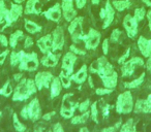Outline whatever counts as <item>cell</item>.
Masks as SVG:
<instances>
[{
  "instance_id": "cell-1",
  "label": "cell",
  "mask_w": 151,
  "mask_h": 132,
  "mask_svg": "<svg viewBox=\"0 0 151 132\" xmlns=\"http://www.w3.org/2000/svg\"><path fill=\"white\" fill-rule=\"evenodd\" d=\"M37 91L34 80L23 78L14 89L12 99L14 101H26L31 98Z\"/></svg>"
},
{
  "instance_id": "cell-2",
  "label": "cell",
  "mask_w": 151,
  "mask_h": 132,
  "mask_svg": "<svg viewBox=\"0 0 151 132\" xmlns=\"http://www.w3.org/2000/svg\"><path fill=\"white\" fill-rule=\"evenodd\" d=\"M88 71L92 74H97L101 80L106 76H112L115 72V69H114L113 65L107 60L106 56H103L91 63L88 68Z\"/></svg>"
},
{
  "instance_id": "cell-3",
  "label": "cell",
  "mask_w": 151,
  "mask_h": 132,
  "mask_svg": "<svg viewBox=\"0 0 151 132\" xmlns=\"http://www.w3.org/2000/svg\"><path fill=\"white\" fill-rule=\"evenodd\" d=\"M134 101L132 91H124V92L120 93L116 99V113L119 115H128L132 111H134Z\"/></svg>"
},
{
  "instance_id": "cell-4",
  "label": "cell",
  "mask_w": 151,
  "mask_h": 132,
  "mask_svg": "<svg viewBox=\"0 0 151 132\" xmlns=\"http://www.w3.org/2000/svg\"><path fill=\"white\" fill-rule=\"evenodd\" d=\"M20 116L24 120H30L32 122H37L42 119V106L37 98H33L21 109Z\"/></svg>"
},
{
  "instance_id": "cell-5",
  "label": "cell",
  "mask_w": 151,
  "mask_h": 132,
  "mask_svg": "<svg viewBox=\"0 0 151 132\" xmlns=\"http://www.w3.org/2000/svg\"><path fill=\"white\" fill-rule=\"evenodd\" d=\"M38 66H40V60H38V56L35 52L26 53L23 50L21 51V59H20L19 65H18V67L21 71H35L37 70Z\"/></svg>"
},
{
  "instance_id": "cell-6",
  "label": "cell",
  "mask_w": 151,
  "mask_h": 132,
  "mask_svg": "<svg viewBox=\"0 0 151 132\" xmlns=\"http://www.w3.org/2000/svg\"><path fill=\"white\" fill-rule=\"evenodd\" d=\"M145 62L143 58L141 57H134L130 58L129 60H126L124 63L121 64V73L123 78H128L132 76L134 73V70L137 67H141L144 66Z\"/></svg>"
},
{
  "instance_id": "cell-7",
  "label": "cell",
  "mask_w": 151,
  "mask_h": 132,
  "mask_svg": "<svg viewBox=\"0 0 151 132\" xmlns=\"http://www.w3.org/2000/svg\"><path fill=\"white\" fill-rule=\"evenodd\" d=\"M83 21H84L83 17H76L70 21V24L67 28L71 39L75 44H78L83 36Z\"/></svg>"
},
{
  "instance_id": "cell-8",
  "label": "cell",
  "mask_w": 151,
  "mask_h": 132,
  "mask_svg": "<svg viewBox=\"0 0 151 132\" xmlns=\"http://www.w3.org/2000/svg\"><path fill=\"white\" fill-rule=\"evenodd\" d=\"M101 33H99L97 30L90 28L87 34H83L81 40L84 41L85 49L86 50H95L97 46H99V42H101Z\"/></svg>"
},
{
  "instance_id": "cell-9",
  "label": "cell",
  "mask_w": 151,
  "mask_h": 132,
  "mask_svg": "<svg viewBox=\"0 0 151 132\" xmlns=\"http://www.w3.org/2000/svg\"><path fill=\"white\" fill-rule=\"evenodd\" d=\"M77 55L73 54V52H67L66 54L63 56L62 58V64H61V71L65 73L66 76H70L73 73V69H75V63L77 62Z\"/></svg>"
},
{
  "instance_id": "cell-10",
  "label": "cell",
  "mask_w": 151,
  "mask_h": 132,
  "mask_svg": "<svg viewBox=\"0 0 151 132\" xmlns=\"http://www.w3.org/2000/svg\"><path fill=\"white\" fill-rule=\"evenodd\" d=\"M99 17H101V19L104 20V25H103L104 29H107L113 23L114 18H115V9L113 7V5H112V3L110 2L109 0L106 2L105 7L101 9Z\"/></svg>"
},
{
  "instance_id": "cell-11",
  "label": "cell",
  "mask_w": 151,
  "mask_h": 132,
  "mask_svg": "<svg viewBox=\"0 0 151 132\" xmlns=\"http://www.w3.org/2000/svg\"><path fill=\"white\" fill-rule=\"evenodd\" d=\"M53 76L52 72L50 71H40L34 76V83L36 85V88L38 91H42V89H49L50 88L51 82H52Z\"/></svg>"
},
{
  "instance_id": "cell-12",
  "label": "cell",
  "mask_w": 151,
  "mask_h": 132,
  "mask_svg": "<svg viewBox=\"0 0 151 132\" xmlns=\"http://www.w3.org/2000/svg\"><path fill=\"white\" fill-rule=\"evenodd\" d=\"M52 40H53V46H52V52H57V51H61L64 46L65 39H64V32H63V28L61 26H57L52 32Z\"/></svg>"
},
{
  "instance_id": "cell-13",
  "label": "cell",
  "mask_w": 151,
  "mask_h": 132,
  "mask_svg": "<svg viewBox=\"0 0 151 132\" xmlns=\"http://www.w3.org/2000/svg\"><path fill=\"white\" fill-rule=\"evenodd\" d=\"M138 23L136 18L132 15H126L123 19V27L126 30V33L129 38H134L138 34Z\"/></svg>"
},
{
  "instance_id": "cell-14",
  "label": "cell",
  "mask_w": 151,
  "mask_h": 132,
  "mask_svg": "<svg viewBox=\"0 0 151 132\" xmlns=\"http://www.w3.org/2000/svg\"><path fill=\"white\" fill-rule=\"evenodd\" d=\"M61 11H62L64 19L68 22L73 20L77 16V11L73 9V0H62Z\"/></svg>"
},
{
  "instance_id": "cell-15",
  "label": "cell",
  "mask_w": 151,
  "mask_h": 132,
  "mask_svg": "<svg viewBox=\"0 0 151 132\" xmlns=\"http://www.w3.org/2000/svg\"><path fill=\"white\" fill-rule=\"evenodd\" d=\"M134 113H151V98L138 99L134 105Z\"/></svg>"
},
{
  "instance_id": "cell-16",
  "label": "cell",
  "mask_w": 151,
  "mask_h": 132,
  "mask_svg": "<svg viewBox=\"0 0 151 132\" xmlns=\"http://www.w3.org/2000/svg\"><path fill=\"white\" fill-rule=\"evenodd\" d=\"M42 15L46 17L47 20L52 22H59L61 19V5L59 3H55L52 7L48 9V11H44Z\"/></svg>"
},
{
  "instance_id": "cell-17",
  "label": "cell",
  "mask_w": 151,
  "mask_h": 132,
  "mask_svg": "<svg viewBox=\"0 0 151 132\" xmlns=\"http://www.w3.org/2000/svg\"><path fill=\"white\" fill-rule=\"evenodd\" d=\"M88 67H87V65H82L81 68L78 70L77 72H73V74L70 76L71 78V81L73 83L78 85H81V84H84L87 80H88Z\"/></svg>"
},
{
  "instance_id": "cell-18",
  "label": "cell",
  "mask_w": 151,
  "mask_h": 132,
  "mask_svg": "<svg viewBox=\"0 0 151 132\" xmlns=\"http://www.w3.org/2000/svg\"><path fill=\"white\" fill-rule=\"evenodd\" d=\"M137 44H138L139 51L142 54V56L145 58H148L151 55V38L148 39L144 36H140L138 38Z\"/></svg>"
},
{
  "instance_id": "cell-19",
  "label": "cell",
  "mask_w": 151,
  "mask_h": 132,
  "mask_svg": "<svg viewBox=\"0 0 151 132\" xmlns=\"http://www.w3.org/2000/svg\"><path fill=\"white\" fill-rule=\"evenodd\" d=\"M38 49L40 50V52L42 54H47L50 51H52V46H53V40H52V34H47V35L40 37V39L36 41Z\"/></svg>"
},
{
  "instance_id": "cell-20",
  "label": "cell",
  "mask_w": 151,
  "mask_h": 132,
  "mask_svg": "<svg viewBox=\"0 0 151 132\" xmlns=\"http://www.w3.org/2000/svg\"><path fill=\"white\" fill-rule=\"evenodd\" d=\"M59 58H60V55L54 54V53L50 51L49 53L45 54V56L40 60V63H42V66H45V67H55L58 64Z\"/></svg>"
},
{
  "instance_id": "cell-21",
  "label": "cell",
  "mask_w": 151,
  "mask_h": 132,
  "mask_svg": "<svg viewBox=\"0 0 151 132\" xmlns=\"http://www.w3.org/2000/svg\"><path fill=\"white\" fill-rule=\"evenodd\" d=\"M50 98L55 99L61 94V91H62L63 87L61 85V82L59 80V76H54L51 82L50 85Z\"/></svg>"
},
{
  "instance_id": "cell-22",
  "label": "cell",
  "mask_w": 151,
  "mask_h": 132,
  "mask_svg": "<svg viewBox=\"0 0 151 132\" xmlns=\"http://www.w3.org/2000/svg\"><path fill=\"white\" fill-rule=\"evenodd\" d=\"M23 14V6L18 3H12L11 9H9V21L13 24L14 22L18 21L20 17Z\"/></svg>"
},
{
  "instance_id": "cell-23",
  "label": "cell",
  "mask_w": 151,
  "mask_h": 132,
  "mask_svg": "<svg viewBox=\"0 0 151 132\" xmlns=\"http://www.w3.org/2000/svg\"><path fill=\"white\" fill-rule=\"evenodd\" d=\"M40 0H28L26 3L25 14L26 15H40Z\"/></svg>"
},
{
  "instance_id": "cell-24",
  "label": "cell",
  "mask_w": 151,
  "mask_h": 132,
  "mask_svg": "<svg viewBox=\"0 0 151 132\" xmlns=\"http://www.w3.org/2000/svg\"><path fill=\"white\" fill-rule=\"evenodd\" d=\"M3 22L6 23L5 27L12 26V23L9 21V11L6 9L4 0H0V24H2Z\"/></svg>"
},
{
  "instance_id": "cell-25",
  "label": "cell",
  "mask_w": 151,
  "mask_h": 132,
  "mask_svg": "<svg viewBox=\"0 0 151 132\" xmlns=\"http://www.w3.org/2000/svg\"><path fill=\"white\" fill-rule=\"evenodd\" d=\"M103 81V85L104 87L106 88H109V89H115L117 87V84H118V74L117 72H114L112 76H106V78H101Z\"/></svg>"
},
{
  "instance_id": "cell-26",
  "label": "cell",
  "mask_w": 151,
  "mask_h": 132,
  "mask_svg": "<svg viewBox=\"0 0 151 132\" xmlns=\"http://www.w3.org/2000/svg\"><path fill=\"white\" fill-rule=\"evenodd\" d=\"M144 81H145V73H142L139 78H134V80L130 81V82H125L123 84V87L125 89H127V90H134V89H137L140 86H142Z\"/></svg>"
},
{
  "instance_id": "cell-27",
  "label": "cell",
  "mask_w": 151,
  "mask_h": 132,
  "mask_svg": "<svg viewBox=\"0 0 151 132\" xmlns=\"http://www.w3.org/2000/svg\"><path fill=\"white\" fill-rule=\"evenodd\" d=\"M90 118V111H85V113H81L80 115H76L73 116L70 119V123L73 125H82L85 124L88 119Z\"/></svg>"
},
{
  "instance_id": "cell-28",
  "label": "cell",
  "mask_w": 151,
  "mask_h": 132,
  "mask_svg": "<svg viewBox=\"0 0 151 132\" xmlns=\"http://www.w3.org/2000/svg\"><path fill=\"white\" fill-rule=\"evenodd\" d=\"M24 27H25L26 31L30 34H36L38 32H40L42 30V27L40 25H38L37 23L33 21H30V20H25V24H24Z\"/></svg>"
},
{
  "instance_id": "cell-29",
  "label": "cell",
  "mask_w": 151,
  "mask_h": 132,
  "mask_svg": "<svg viewBox=\"0 0 151 132\" xmlns=\"http://www.w3.org/2000/svg\"><path fill=\"white\" fill-rule=\"evenodd\" d=\"M120 132H139L137 130V126L134 123V118H129L127 121H125L119 128Z\"/></svg>"
},
{
  "instance_id": "cell-30",
  "label": "cell",
  "mask_w": 151,
  "mask_h": 132,
  "mask_svg": "<svg viewBox=\"0 0 151 132\" xmlns=\"http://www.w3.org/2000/svg\"><path fill=\"white\" fill-rule=\"evenodd\" d=\"M112 5L118 11H123L132 6V1L130 0H114Z\"/></svg>"
},
{
  "instance_id": "cell-31",
  "label": "cell",
  "mask_w": 151,
  "mask_h": 132,
  "mask_svg": "<svg viewBox=\"0 0 151 132\" xmlns=\"http://www.w3.org/2000/svg\"><path fill=\"white\" fill-rule=\"evenodd\" d=\"M14 87H13V84H12V81L11 80H7L5 82V84L3 85L1 88H0V95L3 97H11L14 93Z\"/></svg>"
},
{
  "instance_id": "cell-32",
  "label": "cell",
  "mask_w": 151,
  "mask_h": 132,
  "mask_svg": "<svg viewBox=\"0 0 151 132\" xmlns=\"http://www.w3.org/2000/svg\"><path fill=\"white\" fill-rule=\"evenodd\" d=\"M89 111H90V119L92 120L95 124H99V101H94V102L91 103Z\"/></svg>"
},
{
  "instance_id": "cell-33",
  "label": "cell",
  "mask_w": 151,
  "mask_h": 132,
  "mask_svg": "<svg viewBox=\"0 0 151 132\" xmlns=\"http://www.w3.org/2000/svg\"><path fill=\"white\" fill-rule=\"evenodd\" d=\"M23 31L22 30H17V31H15L14 33L11 34V36H9V46H11L12 49H15L16 46H17L18 42H19L20 38L23 37Z\"/></svg>"
},
{
  "instance_id": "cell-34",
  "label": "cell",
  "mask_w": 151,
  "mask_h": 132,
  "mask_svg": "<svg viewBox=\"0 0 151 132\" xmlns=\"http://www.w3.org/2000/svg\"><path fill=\"white\" fill-rule=\"evenodd\" d=\"M13 125L17 132H26V130H27L26 125H24V124L22 123L17 113H14L13 115Z\"/></svg>"
},
{
  "instance_id": "cell-35",
  "label": "cell",
  "mask_w": 151,
  "mask_h": 132,
  "mask_svg": "<svg viewBox=\"0 0 151 132\" xmlns=\"http://www.w3.org/2000/svg\"><path fill=\"white\" fill-rule=\"evenodd\" d=\"M59 80H60L61 85H62V87H63L64 89L70 88L71 83H73V81H71V78H70V76H66V74L63 73V72L61 71V72H60V74H59Z\"/></svg>"
},
{
  "instance_id": "cell-36",
  "label": "cell",
  "mask_w": 151,
  "mask_h": 132,
  "mask_svg": "<svg viewBox=\"0 0 151 132\" xmlns=\"http://www.w3.org/2000/svg\"><path fill=\"white\" fill-rule=\"evenodd\" d=\"M20 59H21V51L20 52H12L11 55H9V63L13 67L15 66H18L20 62Z\"/></svg>"
},
{
  "instance_id": "cell-37",
  "label": "cell",
  "mask_w": 151,
  "mask_h": 132,
  "mask_svg": "<svg viewBox=\"0 0 151 132\" xmlns=\"http://www.w3.org/2000/svg\"><path fill=\"white\" fill-rule=\"evenodd\" d=\"M90 105H91L90 99H85L84 101H82L81 103H79L78 111H80V113H85V111H88L89 108H90Z\"/></svg>"
},
{
  "instance_id": "cell-38",
  "label": "cell",
  "mask_w": 151,
  "mask_h": 132,
  "mask_svg": "<svg viewBox=\"0 0 151 132\" xmlns=\"http://www.w3.org/2000/svg\"><path fill=\"white\" fill-rule=\"evenodd\" d=\"M134 17L136 18V20L138 22L143 21V20H144V18L146 17V11H145L144 7H141V9H134Z\"/></svg>"
},
{
  "instance_id": "cell-39",
  "label": "cell",
  "mask_w": 151,
  "mask_h": 132,
  "mask_svg": "<svg viewBox=\"0 0 151 132\" xmlns=\"http://www.w3.org/2000/svg\"><path fill=\"white\" fill-rule=\"evenodd\" d=\"M113 89H109V88H97L95 89V94L99 95V96H106V95H110L113 93Z\"/></svg>"
},
{
  "instance_id": "cell-40",
  "label": "cell",
  "mask_w": 151,
  "mask_h": 132,
  "mask_svg": "<svg viewBox=\"0 0 151 132\" xmlns=\"http://www.w3.org/2000/svg\"><path fill=\"white\" fill-rule=\"evenodd\" d=\"M122 32L120 31L119 29H114L111 33V36H110V41L112 42H118L119 41V38L121 36Z\"/></svg>"
},
{
  "instance_id": "cell-41",
  "label": "cell",
  "mask_w": 151,
  "mask_h": 132,
  "mask_svg": "<svg viewBox=\"0 0 151 132\" xmlns=\"http://www.w3.org/2000/svg\"><path fill=\"white\" fill-rule=\"evenodd\" d=\"M129 55H130V48H127V49H126V51H125V53H124V54L122 55L119 59H118V64L121 65L122 63L125 62V61L129 58Z\"/></svg>"
},
{
  "instance_id": "cell-42",
  "label": "cell",
  "mask_w": 151,
  "mask_h": 132,
  "mask_svg": "<svg viewBox=\"0 0 151 132\" xmlns=\"http://www.w3.org/2000/svg\"><path fill=\"white\" fill-rule=\"evenodd\" d=\"M69 50H70V52H73V54L76 55H80V56H84L85 54H86V52H85L84 50H81V49L77 48L76 46H69Z\"/></svg>"
},
{
  "instance_id": "cell-43",
  "label": "cell",
  "mask_w": 151,
  "mask_h": 132,
  "mask_svg": "<svg viewBox=\"0 0 151 132\" xmlns=\"http://www.w3.org/2000/svg\"><path fill=\"white\" fill-rule=\"evenodd\" d=\"M110 109H111V106H110L109 104H104L103 106H101V113H103L104 118H108L110 115Z\"/></svg>"
},
{
  "instance_id": "cell-44",
  "label": "cell",
  "mask_w": 151,
  "mask_h": 132,
  "mask_svg": "<svg viewBox=\"0 0 151 132\" xmlns=\"http://www.w3.org/2000/svg\"><path fill=\"white\" fill-rule=\"evenodd\" d=\"M52 132H65V131H64V128H63L62 124L61 123H55L54 125H53Z\"/></svg>"
},
{
  "instance_id": "cell-45",
  "label": "cell",
  "mask_w": 151,
  "mask_h": 132,
  "mask_svg": "<svg viewBox=\"0 0 151 132\" xmlns=\"http://www.w3.org/2000/svg\"><path fill=\"white\" fill-rule=\"evenodd\" d=\"M9 54V50H5V51H3V52L0 53V65H2L3 63L5 62Z\"/></svg>"
},
{
  "instance_id": "cell-46",
  "label": "cell",
  "mask_w": 151,
  "mask_h": 132,
  "mask_svg": "<svg viewBox=\"0 0 151 132\" xmlns=\"http://www.w3.org/2000/svg\"><path fill=\"white\" fill-rule=\"evenodd\" d=\"M33 44H34L33 39H32L30 36H26V37H25V41H24V48H25V49L31 48V46H33Z\"/></svg>"
},
{
  "instance_id": "cell-47",
  "label": "cell",
  "mask_w": 151,
  "mask_h": 132,
  "mask_svg": "<svg viewBox=\"0 0 151 132\" xmlns=\"http://www.w3.org/2000/svg\"><path fill=\"white\" fill-rule=\"evenodd\" d=\"M101 48H103L104 55H105V56H106V55H108V53H109V39H108V38H106V39L103 41Z\"/></svg>"
},
{
  "instance_id": "cell-48",
  "label": "cell",
  "mask_w": 151,
  "mask_h": 132,
  "mask_svg": "<svg viewBox=\"0 0 151 132\" xmlns=\"http://www.w3.org/2000/svg\"><path fill=\"white\" fill-rule=\"evenodd\" d=\"M55 115H56V111H50V113H45V115H42V119L44 120V121H50Z\"/></svg>"
},
{
  "instance_id": "cell-49",
  "label": "cell",
  "mask_w": 151,
  "mask_h": 132,
  "mask_svg": "<svg viewBox=\"0 0 151 132\" xmlns=\"http://www.w3.org/2000/svg\"><path fill=\"white\" fill-rule=\"evenodd\" d=\"M0 44L3 46H9V39H7L4 34H0Z\"/></svg>"
},
{
  "instance_id": "cell-50",
  "label": "cell",
  "mask_w": 151,
  "mask_h": 132,
  "mask_svg": "<svg viewBox=\"0 0 151 132\" xmlns=\"http://www.w3.org/2000/svg\"><path fill=\"white\" fill-rule=\"evenodd\" d=\"M117 130L118 129L115 127V125H114V126H108V127L103 128V129L101 130V132H116Z\"/></svg>"
},
{
  "instance_id": "cell-51",
  "label": "cell",
  "mask_w": 151,
  "mask_h": 132,
  "mask_svg": "<svg viewBox=\"0 0 151 132\" xmlns=\"http://www.w3.org/2000/svg\"><path fill=\"white\" fill-rule=\"evenodd\" d=\"M86 2H87V0H76V5H77L78 9H82L83 7L86 5Z\"/></svg>"
},
{
  "instance_id": "cell-52",
  "label": "cell",
  "mask_w": 151,
  "mask_h": 132,
  "mask_svg": "<svg viewBox=\"0 0 151 132\" xmlns=\"http://www.w3.org/2000/svg\"><path fill=\"white\" fill-rule=\"evenodd\" d=\"M23 78H24L23 73H16V74H14V81H15L16 83H19Z\"/></svg>"
},
{
  "instance_id": "cell-53",
  "label": "cell",
  "mask_w": 151,
  "mask_h": 132,
  "mask_svg": "<svg viewBox=\"0 0 151 132\" xmlns=\"http://www.w3.org/2000/svg\"><path fill=\"white\" fill-rule=\"evenodd\" d=\"M146 17L148 19V24H149V29L151 30V9H149L148 11L146 13Z\"/></svg>"
},
{
  "instance_id": "cell-54",
  "label": "cell",
  "mask_w": 151,
  "mask_h": 132,
  "mask_svg": "<svg viewBox=\"0 0 151 132\" xmlns=\"http://www.w3.org/2000/svg\"><path fill=\"white\" fill-rule=\"evenodd\" d=\"M145 65H146V69L147 70H150L151 69V55L148 57V59H147L146 63H145Z\"/></svg>"
},
{
  "instance_id": "cell-55",
  "label": "cell",
  "mask_w": 151,
  "mask_h": 132,
  "mask_svg": "<svg viewBox=\"0 0 151 132\" xmlns=\"http://www.w3.org/2000/svg\"><path fill=\"white\" fill-rule=\"evenodd\" d=\"M33 132H44V127L42 125H36V127L33 129Z\"/></svg>"
},
{
  "instance_id": "cell-56",
  "label": "cell",
  "mask_w": 151,
  "mask_h": 132,
  "mask_svg": "<svg viewBox=\"0 0 151 132\" xmlns=\"http://www.w3.org/2000/svg\"><path fill=\"white\" fill-rule=\"evenodd\" d=\"M88 82H89V87L90 88H94V85H93V82H92V78L91 76H88Z\"/></svg>"
},
{
  "instance_id": "cell-57",
  "label": "cell",
  "mask_w": 151,
  "mask_h": 132,
  "mask_svg": "<svg viewBox=\"0 0 151 132\" xmlns=\"http://www.w3.org/2000/svg\"><path fill=\"white\" fill-rule=\"evenodd\" d=\"M79 132H90V131H89L88 128L85 127V126H84V127H81V128H80V130H79Z\"/></svg>"
},
{
  "instance_id": "cell-58",
  "label": "cell",
  "mask_w": 151,
  "mask_h": 132,
  "mask_svg": "<svg viewBox=\"0 0 151 132\" xmlns=\"http://www.w3.org/2000/svg\"><path fill=\"white\" fill-rule=\"evenodd\" d=\"M143 2H144L147 6L151 7V0H143Z\"/></svg>"
},
{
  "instance_id": "cell-59",
  "label": "cell",
  "mask_w": 151,
  "mask_h": 132,
  "mask_svg": "<svg viewBox=\"0 0 151 132\" xmlns=\"http://www.w3.org/2000/svg\"><path fill=\"white\" fill-rule=\"evenodd\" d=\"M99 2H101V0H91V3L94 5H97L99 4Z\"/></svg>"
},
{
  "instance_id": "cell-60",
  "label": "cell",
  "mask_w": 151,
  "mask_h": 132,
  "mask_svg": "<svg viewBox=\"0 0 151 132\" xmlns=\"http://www.w3.org/2000/svg\"><path fill=\"white\" fill-rule=\"evenodd\" d=\"M15 1V3H18V4H21L22 2H23L24 0H14Z\"/></svg>"
},
{
  "instance_id": "cell-61",
  "label": "cell",
  "mask_w": 151,
  "mask_h": 132,
  "mask_svg": "<svg viewBox=\"0 0 151 132\" xmlns=\"http://www.w3.org/2000/svg\"><path fill=\"white\" fill-rule=\"evenodd\" d=\"M1 116H2V111H0V118H1Z\"/></svg>"
},
{
  "instance_id": "cell-62",
  "label": "cell",
  "mask_w": 151,
  "mask_h": 132,
  "mask_svg": "<svg viewBox=\"0 0 151 132\" xmlns=\"http://www.w3.org/2000/svg\"><path fill=\"white\" fill-rule=\"evenodd\" d=\"M148 97H149V98H151V93H150V94L148 95Z\"/></svg>"
},
{
  "instance_id": "cell-63",
  "label": "cell",
  "mask_w": 151,
  "mask_h": 132,
  "mask_svg": "<svg viewBox=\"0 0 151 132\" xmlns=\"http://www.w3.org/2000/svg\"><path fill=\"white\" fill-rule=\"evenodd\" d=\"M48 132H52V130H50V131H48Z\"/></svg>"
},
{
  "instance_id": "cell-64",
  "label": "cell",
  "mask_w": 151,
  "mask_h": 132,
  "mask_svg": "<svg viewBox=\"0 0 151 132\" xmlns=\"http://www.w3.org/2000/svg\"><path fill=\"white\" fill-rule=\"evenodd\" d=\"M149 71H150V74H151V69H150V70H149Z\"/></svg>"
}]
</instances>
